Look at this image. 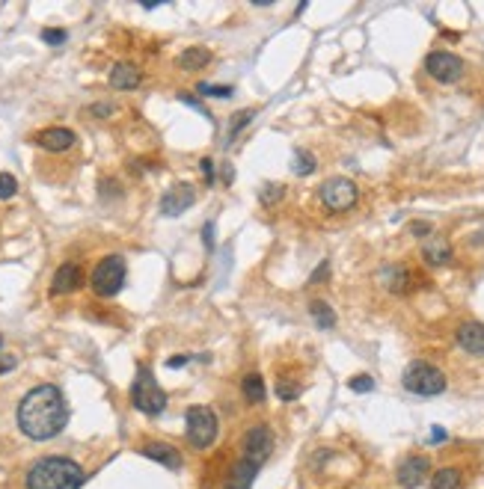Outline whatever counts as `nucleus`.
I'll list each match as a JSON object with an SVG mask.
<instances>
[{
	"label": "nucleus",
	"instance_id": "1",
	"mask_svg": "<svg viewBox=\"0 0 484 489\" xmlns=\"http://www.w3.org/2000/svg\"><path fill=\"white\" fill-rule=\"evenodd\" d=\"M69 424V404L57 386H36L21 397L18 404V427L33 442H48L60 436L63 427Z\"/></svg>",
	"mask_w": 484,
	"mask_h": 489
},
{
	"label": "nucleus",
	"instance_id": "2",
	"mask_svg": "<svg viewBox=\"0 0 484 489\" xmlns=\"http://www.w3.org/2000/svg\"><path fill=\"white\" fill-rule=\"evenodd\" d=\"M83 469L69 457H42L27 469V489H81Z\"/></svg>",
	"mask_w": 484,
	"mask_h": 489
},
{
	"label": "nucleus",
	"instance_id": "3",
	"mask_svg": "<svg viewBox=\"0 0 484 489\" xmlns=\"http://www.w3.org/2000/svg\"><path fill=\"white\" fill-rule=\"evenodd\" d=\"M131 404H134V409H140L143 415H161L163 409H167V392L158 386V380L152 376L146 365L137 368V380L131 386Z\"/></svg>",
	"mask_w": 484,
	"mask_h": 489
},
{
	"label": "nucleus",
	"instance_id": "4",
	"mask_svg": "<svg viewBox=\"0 0 484 489\" xmlns=\"http://www.w3.org/2000/svg\"><path fill=\"white\" fill-rule=\"evenodd\" d=\"M401 386L419 397H434L446 392V374L431 362H410L401 376Z\"/></svg>",
	"mask_w": 484,
	"mask_h": 489
},
{
	"label": "nucleus",
	"instance_id": "5",
	"mask_svg": "<svg viewBox=\"0 0 484 489\" xmlns=\"http://www.w3.org/2000/svg\"><path fill=\"white\" fill-rule=\"evenodd\" d=\"M125 273H128V267H125L122 255H107V258L95 264L90 285L98 297H116L125 285Z\"/></svg>",
	"mask_w": 484,
	"mask_h": 489
},
{
	"label": "nucleus",
	"instance_id": "6",
	"mask_svg": "<svg viewBox=\"0 0 484 489\" xmlns=\"http://www.w3.org/2000/svg\"><path fill=\"white\" fill-rule=\"evenodd\" d=\"M318 193H321V202L327 210H333V214H342V210H350L357 205V199H360V190H357V184L350 181V178H342V175H336V178H327V181L318 187Z\"/></svg>",
	"mask_w": 484,
	"mask_h": 489
},
{
	"label": "nucleus",
	"instance_id": "7",
	"mask_svg": "<svg viewBox=\"0 0 484 489\" xmlns=\"http://www.w3.org/2000/svg\"><path fill=\"white\" fill-rule=\"evenodd\" d=\"M217 415L208 406H191L188 409V439L193 448H211L217 439Z\"/></svg>",
	"mask_w": 484,
	"mask_h": 489
},
{
	"label": "nucleus",
	"instance_id": "8",
	"mask_svg": "<svg viewBox=\"0 0 484 489\" xmlns=\"http://www.w3.org/2000/svg\"><path fill=\"white\" fill-rule=\"evenodd\" d=\"M464 60L452 51H434L425 57V72L439 83H458L464 77Z\"/></svg>",
	"mask_w": 484,
	"mask_h": 489
},
{
	"label": "nucleus",
	"instance_id": "9",
	"mask_svg": "<svg viewBox=\"0 0 484 489\" xmlns=\"http://www.w3.org/2000/svg\"><path fill=\"white\" fill-rule=\"evenodd\" d=\"M271 451H273V433H271V427L268 424L250 427L247 436H244V460H250L252 465H259V469H261V463H268Z\"/></svg>",
	"mask_w": 484,
	"mask_h": 489
},
{
	"label": "nucleus",
	"instance_id": "10",
	"mask_svg": "<svg viewBox=\"0 0 484 489\" xmlns=\"http://www.w3.org/2000/svg\"><path fill=\"white\" fill-rule=\"evenodd\" d=\"M428 472H431V460L422 457V454H410V457H404L398 465V483L404 489H416L425 483Z\"/></svg>",
	"mask_w": 484,
	"mask_h": 489
},
{
	"label": "nucleus",
	"instance_id": "11",
	"mask_svg": "<svg viewBox=\"0 0 484 489\" xmlns=\"http://www.w3.org/2000/svg\"><path fill=\"white\" fill-rule=\"evenodd\" d=\"M193 202H196L193 187H191V184H182V187H172V190L163 193L161 210H163V217H179V214H184V210H188Z\"/></svg>",
	"mask_w": 484,
	"mask_h": 489
},
{
	"label": "nucleus",
	"instance_id": "12",
	"mask_svg": "<svg viewBox=\"0 0 484 489\" xmlns=\"http://www.w3.org/2000/svg\"><path fill=\"white\" fill-rule=\"evenodd\" d=\"M74 142H78V137H74V131L69 128H45L36 133V146L45 149V151H69Z\"/></svg>",
	"mask_w": 484,
	"mask_h": 489
},
{
	"label": "nucleus",
	"instance_id": "13",
	"mask_svg": "<svg viewBox=\"0 0 484 489\" xmlns=\"http://www.w3.org/2000/svg\"><path fill=\"white\" fill-rule=\"evenodd\" d=\"M83 285V273L81 267L74 261H65L63 267H57V273H54V282H51V294H72L78 291Z\"/></svg>",
	"mask_w": 484,
	"mask_h": 489
},
{
	"label": "nucleus",
	"instance_id": "14",
	"mask_svg": "<svg viewBox=\"0 0 484 489\" xmlns=\"http://www.w3.org/2000/svg\"><path fill=\"white\" fill-rule=\"evenodd\" d=\"M458 344L464 347L467 353L472 356H484V324H476V320H469V324H460L458 332H455Z\"/></svg>",
	"mask_w": 484,
	"mask_h": 489
},
{
	"label": "nucleus",
	"instance_id": "15",
	"mask_svg": "<svg viewBox=\"0 0 484 489\" xmlns=\"http://www.w3.org/2000/svg\"><path fill=\"white\" fill-rule=\"evenodd\" d=\"M422 258L428 264H434V267H443L452 261V243H449L446 238H439V235H428L422 240Z\"/></svg>",
	"mask_w": 484,
	"mask_h": 489
},
{
	"label": "nucleus",
	"instance_id": "16",
	"mask_svg": "<svg viewBox=\"0 0 484 489\" xmlns=\"http://www.w3.org/2000/svg\"><path fill=\"white\" fill-rule=\"evenodd\" d=\"M143 457L167 465V469H182V454L175 451L172 445H167V442H146V445H143Z\"/></svg>",
	"mask_w": 484,
	"mask_h": 489
},
{
	"label": "nucleus",
	"instance_id": "17",
	"mask_svg": "<svg viewBox=\"0 0 484 489\" xmlns=\"http://www.w3.org/2000/svg\"><path fill=\"white\" fill-rule=\"evenodd\" d=\"M143 81V74L137 65L131 63H116L113 69H110V86L113 89H122V92H128V89H137Z\"/></svg>",
	"mask_w": 484,
	"mask_h": 489
},
{
	"label": "nucleus",
	"instance_id": "18",
	"mask_svg": "<svg viewBox=\"0 0 484 489\" xmlns=\"http://www.w3.org/2000/svg\"><path fill=\"white\" fill-rule=\"evenodd\" d=\"M208 63H211V51L202 48V44L184 48V51L179 53V60H175V65H179V69H184V72H200V69H205Z\"/></svg>",
	"mask_w": 484,
	"mask_h": 489
},
{
	"label": "nucleus",
	"instance_id": "19",
	"mask_svg": "<svg viewBox=\"0 0 484 489\" xmlns=\"http://www.w3.org/2000/svg\"><path fill=\"white\" fill-rule=\"evenodd\" d=\"M256 474H259V465H252L250 460L241 457V460L235 463L232 474H229L226 489H252V481H256Z\"/></svg>",
	"mask_w": 484,
	"mask_h": 489
},
{
	"label": "nucleus",
	"instance_id": "20",
	"mask_svg": "<svg viewBox=\"0 0 484 489\" xmlns=\"http://www.w3.org/2000/svg\"><path fill=\"white\" fill-rule=\"evenodd\" d=\"M241 392H244L247 404H265V397H268L265 380H261L259 374H247L244 380H241Z\"/></svg>",
	"mask_w": 484,
	"mask_h": 489
},
{
	"label": "nucleus",
	"instance_id": "21",
	"mask_svg": "<svg viewBox=\"0 0 484 489\" xmlns=\"http://www.w3.org/2000/svg\"><path fill=\"white\" fill-rule=\"evenodd\" d=\"M309 315H312L318 329H333L336 326V311L330 308L324 299H312V303H309Z\"/></svg>",
	"mask_w": 484,
	"mask_h": 489
},
{
	"label": "nucleus",
	"instance_id": "22",
	"mask_svg": "<svg viewBox=\"0 0 484 489\" xmlns=\"http://www.w3.org/2000/svg\"><path fill=\"white\" fill-rule=\"evenodd\" d=\"M315 166H318L315 154H309L306 149H297V151H294V158H291V172H294V175H312Z\"/></svg>",
	"mask_w": 484,
	"mask_h": 489
},
{
	"label": "nucleus",
	"instance_id": "23",
	"mask_svg": "<svg viewBox=\"0 0 484 489\" xmlns=\"http://www.w3.org/2000/svg\"><path fill=\"white\" fill-rule=\"evenodd\" d=\"M431 489H460V472L439 469L437 474H431Z\"/></svg>",
	"mask_w": 484,
	"mask_h": 489
},
{
	"label": "nucleus",
	"instance_id": "24",
	"mask_svg": "<svg viewBox=\"0 0 484 489\" xmlns=\"http://www.w3.org/2000/svg\"><path fill=\"white\" fill-rule=\"evenodd\" d=\"M252 116H256V110H241V113H235L232 116V125H229V133H226V140H235L241 131H244L250 122H252Z\"/></svg>",
	"mask_w": 484,
	"mask_h": 489
},
{
	"label": "nucleus",
	"instance_id": "25",
	"mask_svg": "<svg viewBox=\"0 0 484 489\" xmlns=\"http://www.w3.org/2000/svg\"><path fill=\"white\" fill-rule=\"evenodd\" d=\"M282 196H285V187H282V184H265V187L259 190V202L271 208V205H277Z\"/></svg>",
	"mask_w": 484,
	"mask_h": 489
},
{
	"label": "nucleus",
	"instance_id": "26",
	"mask_svg": "<svg viewBox=\"0 0 484 489\" xmlns=\"http://www.w3.org/2000/svg\"><path fill=\"white\" fill-rule=\"evenodd\" d=\"M18 193V181L13 172H0V199H13Z\"/></svg>",
	"mask_w": 484,
	"mask_h": 489
},
{
	"label": "nucleus",
	"instance_id": "27",
	"mask_svg": "<svg viewBox=\"0 0 484 489\" xmlns=\"http://www.w3.org/2000/svg\"><path fill=\"white\" fill-rule=\"evenodd\" d=\"M277 397H282V400H294V397H300V383L280 380V383H277Z\"/></svg>",
	"mask_w": 484,
	"mask_h": 489
},
{
	"label": "nucleus",
	"instance_id": "28",
	"mask_svg": "<svg viewBox=\"0 0 484 489\" xmlns=\"http://www.w3.org/2000/svg\"><path fill=\"white\" fill-rule=\"evenodd\" d=\"M348 386H350V392L366 395V392H371V388H375V380H371L369 374H360V376H354V380H350Z\"/></svg>",
	"mask_w": 484,
	"mask_h": 489
},
{
	"label": "nucleus",
	"instance_id": "29",
	"mask_svg": "<svg viewBox=\"0 0 484 489\" xmlns=\"http://www.w3.org/2000/svg\"><path fill=\"white\" fill-rule=\"evenodd\" d=\"M200 92H202V95H211V98H229V95H232V86H211V83H200Z\"/></svg>",
	"mask_w": 484,
	"mask_h": 489
},
{
	"label": "nucleus",
	"instance_id": "30",
	"mask_svg": "<svg viewBox=\"0 0 484 489\" xmlns=\"http://www.w3.org/2000/svg\"><path fill=\"white\" fill-rule=\"evenodd\" d=\"M65 39H69L65 30H42V42H48V44H63Z\"/></svg>",
	"mask_w": 484,
	"mask_h": 489
},
{
	"label": "nucleus",
	"instance_id": "31",
	"mask_svg": "<svg viewBox=\"0 0 484 489\" xmlns=\"http://www.w3.org/2000/svg\"><path fill=\"white\" fill-rule=\"evenodd\" d=\"M200 172H202V178H205V184H214V163L208 160V158L200 160Z\"/></svg>",
	"mask_w": 484,
	"mask_h": 489
},
{
	"label": "nucleus",
	"instance_id": "32",
	"mask_svg": "<svg viewBox=\"0 0 484 489\" xmlns=\"http://www.w3.org/2000/svg\"><path fill=\"white\" fill-rule=\"evenodd\" d=\"M410 231H413V235L416 238H428V235H431V226H428V222H413V226H410Z\"/></svg>",
	"mask_w": 484,
	"mask_h": 489
},
{
	"label": "nucleus",
	"instance_id": "33",
	"mask_svg": "<svg viewBox=\"0 0 484 489\" xmlns=\"http://www.w3.org/2000/svg\"><path fill=\"white\" fill-rule=\"evenodd\" d=\"M179 101H184V104H191V107H196V110H200V113H205V119H208V110L200 104V101H196V98L193 95H188V92H182L179 95Z\"/></svg>",
	"mask_w": 484,
	"mask_h": 489
},
{
	"label": "nucleus",
	"instance_id": "34",
	"mask_svg": "<svg viewBox=\"0 0 484 489\" xmlns=\"http://www.w3.org/2000/svg\"><path fill=\"white\" fill-rule=\"evenodd\" d=\"M202 240L208 249H214V222H208V226L202 229Z\"/></svg>",
	"mask_w": 484,
	"mask_h": 489
},
{
	"label": "nucleus",
	"instance_id": "35",
	"mask_svg": "<svg viewBox=\"0 0 484 489\" xmlns=\"http://www.w3.org/2000/svg\"><path fill=\"white\" fill-rule=\"evenodd\" d=\"M327 273H330V264H327V261H321V267H318V270L312 273V279H309V285H315L318 279H327Z\"/></svg>",
	"mask_w": 484,
	"mask_h": 489
},
{
	"label": "nucleus",
	"instance_id": "36",
	"mask_svg": "<svg viewBox=\"0 0 484 489\" xmlns=\"http://www.w3.org/2000/svg\"><path fill=\"white\" fill-rule=\"evenodd\" d=\"M191 356H172V359L167 362V368H182V365H188Z\"/></svg>",
	"mask_w": 484,
	"mask_h": 489
},
{
	"label": "nucleus",
	"instance_id": "37",
	"mask_svg": "<svg viewBox=\"0 0 484 489\" xmlns=\"http://www.w3.org/2000/svg\"><path fill=\"white\" fill-rule=\"evenodd\" d=\"M92 113H95V116H110V113H113V107H110V104H95Z\"/></svg>",
	"mask_w": 484,
	"mask_h": 489
},
{
	"label": "nucleus",
	"instance_id": "38",
	"mask_svg": "<svg viewBox=\"0 0 484 489\" xmlns=\"http://www.w3.org/2000/svg\"><path fill=\"white\" fill-rule=\"evenodd\" d=\"M9 368H15V359H0V374L9 371Z\"/></svg>",
	"mask_w": 484,
	"mask_h": 489
},
{
	"label": "nucleus",
	"instance_id": "39",
	"mask_svg": "<svg viewBox=\"0 0 484 489\" xmlns=\"http://www.w3.org/2000/svg\"><path fill=\"white\" fill-rule=\"evenodd\" d=\"M232 178H235V172H232V166H226V169H223V181H226V184H232Z\"/></svg>",
	"mask_w": 484,
	"mask_h": 489
},
{
	"label": "nucleus",
	"instance_id": "40",
	"mask_svg": "<svg viewBox=\"0 0 484 489\" xmlns=\"http://www.w3.org/2000/svg\"><path fill=\"white\" fill-rule=\"evenodd\" d=\"M431 439H434V442H439V439H446V430H439V427H437V430H434V436H431Z\"/></svg>",
	"mask_w": 484,
	"mask_h": 489
},
{
	"label": "nucleus",
	"instance_id": "41",
	"mask_svg": "<svg viewBox=\"0 0 484 489\" xmlns=\"http://www.w3.org/2000/svg\"><path fill=\"white\" fill-rule=\"evenodd\" d=\"M0 347H3V338H0Z\"/></svg>",
	"mask_w": 484,
	"mask_h": 489
}]
</instances>
